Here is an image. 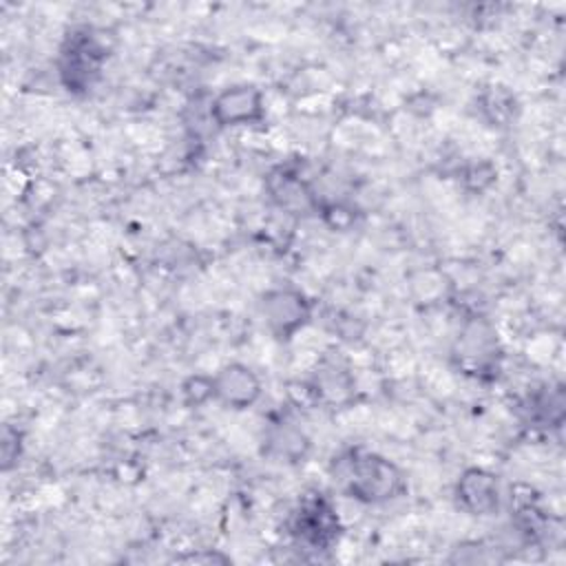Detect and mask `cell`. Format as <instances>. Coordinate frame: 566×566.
<instances>
[{
	"label": "cell",
	"instance_id": "obj_11",
	"mask_svg": "<svg viewBox=\"0 0 566 566\" xmlns=\"http://www.w3.org/2000/svg\"><path fill=\"white\" fill-rule=\"evenodd\" d=\"M181 394L186 405L190 407H199L206 405L208 400H214V391H212V376H190L184 380L181 385Z\"/></svg>",
	"mask_w": 566,
	"mask_h": 566
},
{
	"label": "cell",
	"instance_id": "obj_2",
	"mask_svg": "<svg viewBox=\"0 0 566 566\" xmlns=\"http://www.w3.org/2000/svg\"><path fill=\"white\" fill-rule=\"evenodd\" d=\"M287 533L303 548H332L340 535V522L332 500L318 491L305 493L287 517Z\"/></svg>",
	"mask_w": 566,
	"mask_h": 566
},
{
	"label": "cell",
	"instance_id": "obj_3",
	"mask_svg": "<svg viewBox=\"0 0 566 566\" xmlns=\"http://www.w3.org/2000/svg\"><path fill=\"white\" fill-rule=\"evenodd\" d=\"M106 49L91 29L71 31L60 51V80L71 93L88 91L99 77Z\"/></svg>",
	"mask_w": 566,
	"mask_h": 566
},
{
	"label": "cell",
	"instance_id": "obj_1",
	"mask_svg": "<svg viewBox=\"0 0 566 566\" xmlns=\"http://www.w3.org/2000/svg\"><path fill=\"white\" fill-rule=\"evenodd\" d=\"M332 475L349 497L363 504H385L407 491L402 469L374 451L352 449L334 458Z\"/></svg>",
	"mask_w": 566,
	"mask_h": 566
},
{
	"label": "cell",
	"instance_id": "obj_9",
	"mask_svg": "<svg viewBox=\"0 0 566 566\" xmlns=\"http://www.w3.org/2000/svg\"><path fill=\"white\" fill-rule=\"evenodd\" d=\"M265 453L281 462H298L310 451V438L290 422H274L265 433Z\"/></svg>",
	"mask_w": 566,
	"mask_h": 566
},
{
	"label": "cell",
	"instance_id": "obj_7",
	"mask_svg": "<svg viewBox=\"0 0 566 566\" xmlns=\"http://www.w3.org/2000/svg\"><path fill=\"white\" fill-rule=\"evenodd\" d=\"M214 400L221 405L243 411L250 409L263 394L259 374L245 363H228L212 376Z\"/></svg>",
	"mask_w": 566,
	"mask_h": 566
},
{
	"label": "cell",
	"instance_id": "obj_10",
	"mask_svg": "<svg viewBox=\"0 0 566 566\" xmlns=\"http://www.w3.org/2000/svg\"><path fill=\"white\" fill-rule=\"evenodd\" d=\"M22 455V431L13 424L2 427L0 436V460H2V471H11Z\"/></svg>",
	"mask_w": 566,
	"mask_h": 566
},
{
	"label": "cell",
	"instance_id": "obj_12",
	"mask_svg": "<svg viewBox=\"0 0 566 566\" xmlns=\"http://www.w3.org/2000/svg\"><path fill=\"white\" fill-rule=\"evenodd\" d=\"M175 562H188V564H230V557L212 551V548H203L197 553H188V555H177Z\"/></svg>",
	"mask_w": 566,
	"mask_h": 566
},
{
	"label": "cell",
	"instance_id": "obj_8",
	"mask_svg": "<svg viewBox=\"0 0 566 566\" xmlns=\"http://www.w3.org/2000/svg\"><path fill=\"white\" fill-rule=\"evenodd\" d=\"M268 190L276 206L287 212H307L314 206L307 184L290 170L279 168L276 172H272L268 179Z\"/></svg>",
	"mask_w": 566,
	"mask_h": 566
},
{
	"label": "cell",
	"instance_id": "obj_4",
	"mask_svg": "<svg viewBox=\"0 0 566 566\" xmlns=\"http://www.w3.org/2000/svg\"><path fill=\"white\" fill-rule=\"evenodd\" d=\"M261 316L276 340H292L312 318V301L294 285H279L263 292Z\"/></svg>",
	"mask_w": 566,
	"mask_h": 566
},
{
	"label": "cell",
	"instance_id": "obj_6",
	"mask_svg": "<svg viewBox=\"0 0 566 566\" xmlns=\"http://www.w3.org/2000/svg\"><path fill=\"white\" fill-rule=\"evenodd\" d=\"M458 506L475 517L495 515L502 506V486L495 473L482 467H469L460 473L453 489Z\"/></svg>",
	"mask_w": 566,
	"mask_h": 566
},
{
	"label": "cell",
	"instance_id": "obj_5",
	"mask_svg": "<svg viewBox=\"0 0 566 566\" xmlns=\"http://www.w3.org/2000/svg\"><path fill=\"white\" fill-rule=\"evenodd\" d=\"M210 117L219 128L261 124L265 117L263 91L248 82L226 86L212 97Z\"/></svg>",
	"mask_w": 566,
	"mask_h": 566
}]
</instances>
